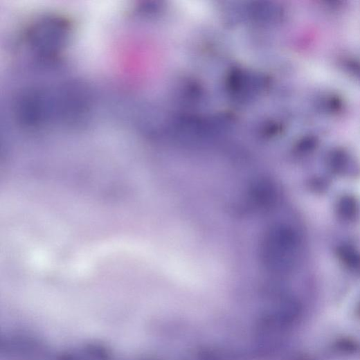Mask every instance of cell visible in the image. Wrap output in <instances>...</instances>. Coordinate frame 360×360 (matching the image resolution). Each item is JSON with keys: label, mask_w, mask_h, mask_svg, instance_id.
Here are the masks:
<instances>
[{"label": "cell", "mask_w": 360, "mask_h": 360, "mask_svg": "<svg viewBox=\"0 0 360 360\" xmlns=\"http://www.w3.org/2000/svg\"><path fill=\"white\" fill-rule=\"evenodd\" d=\"M70 25L64 18L44 17L31 25L25 39L28 49L42 60H50L66 46L70 37Z\"/></svg>", "instance_id": "2"}, {"label": "cell", "mask_w": 360, "mask_h": 360, "mask_svg": "<svg viewBox=\"0 0 360 360\" xmlns=\"http://www.w3.org/2000/svg\"><path fill=\"white\" fill-rule=\"evenodd\" d=\"M301 240L290 225L280 224L264 235L261 244V258L269 272L289 273L294 270L301 255Z\"/></svg>", "instance_id": "1"}]
</instances>
